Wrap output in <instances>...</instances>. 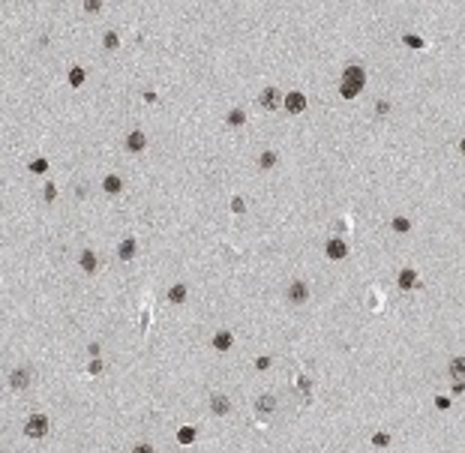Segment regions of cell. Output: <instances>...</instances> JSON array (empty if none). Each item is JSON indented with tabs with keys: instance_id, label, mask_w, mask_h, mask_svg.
Returning a JSON list of instances; mask_svg holds the SVG:
<instances>
[{
	"instance_id": "4316f807",
	"label": "cell",
	"mask_w": 465,
	"mask_h": 453,
	"mask_svg": "<svg viewBox=\"0 0 465 453\" xmlns=\"http://www.w3.org/2000/svg\"><path fill=\"white\" fill-rule=\"evenodd\" d=\"M132 453H153V447H150V444H135Z\"/></svg>"
},
{
	"instance_id": "5bb4252c",
	"label": "cell",
	"mask_w": 465,
	"mask_h": 453,
	"mask_svg": "<svg viewBox=\"0 0 465 453\" xmlns=\"http://www.w3.org/2000/svg\"><path fill=\"white\" fill-rule=\"evenodd\" d=\"M27 378H30L27 369H15V372H9V384H12V387H27Z\"/></svg>"
},
{
	"instance_id": "83f0119b",
	"label": "cell",
	"mask_w": 465,
	"mask_h": 453,
	"mask_svg": "<svg viewBox=\"0 0 465 453\" xmlns=\"http://www.w3.org/2000/svg\"><path fill=\"white\" fill-rule=\"evenodd\" d=\"M255 366H258V369H267V366H270V357H258Z\"/></svg>"
},
{
	"instance_id": "f546056e",
	"label": "cell",
	"mask_w": 465,
	"mask_h": 453,
	"mask_svg": "<svg viewBox=\"0 0 465 453\" xmlns=\"http://www.w3.org/2000/svg\"><path fill=\"white\" fill-rule=\"evenodd\" d=\"M54 189H57V186H54V183H48V186H45V198H48V201H51V198H54Z\"/></svg>"
},
{
	"instance_id": "603a6c76",
	"label": "cell",
	"mask_w": 465,
	"mask_h": 453,
	"mask_svg": "<svg viewBox=\"0 0 465 453\" xmlns=\"http://www.w3.org/2000/svg\"><path fill=\"white\" fill-rule=\"evenodd\" d=\"M372 441H375V447H387V444H390V435H387V432H378Z\"/></svg>"
},
{
	"instance_id": "d4e9b609",
	"label": "cell",
	"mask_w": 465,
	"mask_h": 453,
	"mask_svg": "<svg viewBox=\"0 0 465 453\" xmlns=\"http://www.w3.org/2000/svg\"><path fill=\"white\" fill-rule=\"evenodd\" d=\"M45 168H48V162H45V159H33V162H30V171H36V174H42Z\"/></svg>"
},
{
	"instance_id": "52a82bcc",
	"label": "cell",
	"mask_w": 465,
	"mask_h": 453,
	"mask_svg": "<svg viewBox=\"0 0 465 453\" xmlns=\"http://www.w3.org/2000/svg\"><path fill=\"white\" fill-rule=\"evenodd\" d=\"M414 285H417V273H414L411 267H405L402 273H399V288H402V291H411Z\"/></svg>"
},
{
	"instance_id": "277c9868",
	"label": "cell",
	"mask_w": 465,
	"mask_h": 453,
	"mask_svg": "<svg viewBox=\"0 0 465 453\" xmlns=\"http://www.w3.org/2000/svg\"><path fill=\"white\" fill-rule=\"evenodd\" d=\"M348 255V246H345V240H339V237H333L330 243H327V258H333V261H339V258H345Z\"/></svg>"
},
{
	"instance_id": "9a60e30c",
	"label": "cell",
	"mask_w": 465,
	"mask_h": 453,
	"mask_svg": "<svg viewBox=\"0 0 465 453\" xmlns=\"http://www.w3.org/2000/svg\"><path fill=\"white\" fill-rule=\"evenodd\" d=\"M81 267L87 270V273H93V270H96V255H93L90 249H84V252H81Z\"/></svg>"
},
{
	"instance_id": "e0dca14e",
	"label": "cell",
	"mask_w": 465,
	"mask_h": 453,
	"mask_svg": "<svg viewBox=\"0 0 465 453\" xmlns=\"http://www.w3.org/2000/svg\"><path fill=\"white\" fill-rule=\"evenodd\" d=\"M177 441H180V444H192V441H195V429H192V426H183V429L177 432Z\"/></svg>"
},
{
	"instance_id": "ffe728a7",
	"label": "cell",
	"mask_w": 465,
	"mask_h": 453,
	"mask_svg": "<svg viewBox=\"0 0 465 453\" xmlns=\"http://www.w3.org/2000/svg\"><path fill=\"white\" fill-rule=\"evenodd\" d=\"M243 120H246V114H243V111H240V108H234V111H231V114H228V123H231V126H240V123H243Z\"/></svg>"
},
{
	"instance_id": "9c48e42d",
	"label": "cell",
	"mask_w": 465,
	"mask_h": 453,
	"mask_svg": "<svg viewBox=\"0 0 465 453\" xmlns=\"http://www.w3.org/2000/svg\"><path fill=\"white\" fill-rule=\"evenodd\" d=\"M231 342H234V336H231L228 330H219V333L213 336V348H216V351H228Z\"/></svg>"
},
{
	"instance_id": "f1b7e54d",
	"label": "cell",
	"mask_w": 465,
	"mask_h": 453,
	"mask_svg": "<svg viewBox=\"0 0 465 453\" xmlns=\"http://www.w3.org/2000/svg\"><path fill=\"white\" fill-rule=\"evenodd\" d=\"M435 405H438V408H450V399H447V396H438Z\"/></svg>"
},
{
	"instance_id": "8992f818",
	"label": "cell",
	"mask_w": 465,
	"mask_h": 453,
	"mask_svg": "<svg viewBox=\"0 0 465 453\" xmlns=\"http://www.w3.org/2000/svg\"><path fill=\"white\" fill-rule=\"evenodd\" d=\"M306 297H309L306 282H291V288H288V300H291V303H303Z\"/></svg>"
},
{
	"instance_id": "1f68e13d",
	"label": "cell",
	"mask_w": 465,
	"mask_h": 453,
	"mask_svg": "<svg viewBox=\"0 0 465 453\" xmlns=\"http://www.w3.org/2000/svg\"><path fill=\"white\" fill-rule=\"evenodd\" d=\"M459 150H462V153H465V141H462V144H459Z\"/></svg>"
},
{
	"instance_id": "7402d4cb",
	"label": "cell",
	"mask_w": 465,
	"mask_h": 453,
	"mask_svg": "<svg viewBox=\"0 0 465 453\" xmlns=\"http://www.w3.org/2000/svg\"><path fill=\"white\" fill-rule=\"evenodd\" d=\"M273 405H276L273 396H261V399H258V408H261V411H273Z\"/></svg>"
},
{
	"instance_id": "ac0fdd59",
	"label": "cell",
	"mask_w": 465,
	"mask_h": 453,
	"mask_svg": "<svg viewBox=\"0 0 465 453\" xmlns=\"http://www.w3.org/2000/svg\"><path fill=\"white\" fill-rule=\"evenodd\" d=\"M81 81H84V69H81V66H72V72H69V84H72V87H81Z\"/></svg>"
},
{
	"instance_id": "4fadbf2b",
	"label": "cell",
	"mask_w": 465,
	"mask_h": 453,
	"mask_svg": "<svg viewBox=\"0 0 465 453\" xmlns=\"http://www.w3.org/2000/svg\"><path fill=\"white\" fill-rule=\"evenodd\" d=\"M117 255H120V261H132V255H135V240L126 237V240L117 246Z\"/></svg>"
},
{
	"instance_id": "2e32d148",
	"label": "cell",
	"mask_w": 465,
	"mask_h": 453,
	"mask_svg": "<svg viewBox=\"0 0 465 453\" xmlns=\"http://www.w3.org/2000/svg\"><path fill=\"white\" fill-rule=\"evenodd\" d=\"M168 300H171V303H183V300H186V285H174V288H168Z\"/></svg>"
},
{
	"instance_id": "5b68a950",
	"label": "cell",
	"mask_w": 465,
	"mask_h": 453,
	"mask_svg": "<svg viewBox=\"0 0 465 453\" xmlns=\"http://www.w3.org/2000/svg\"><path fill=\"white\" fill-rule=\"evenodd\" d=\"M258 102H261V108H264V111H273V108L279 105V90H276V87H267L264 93H261V99H258Z\"/></svg>"
},
{
	"instance_id": "3957f363",
	"label": "cell",
	"mask_w": 465,
	"mask_h": 453,
	"mask_svg": "<svg viewBox=\"0 0 465 453\" xmlns=\"http://www.w3.org/2000/svg\"><path fill=\"white\" fill-rule=\"evenodd\" d=\"M303 108H306V96H303V93H297V90H294V93L285 96V111H288V114H300Z\"/></svg>"
},
{
	"instance_id": "7a4b0ae2",
	"label": "cell",
	"mask_w": 465,
	"mask_h": 453,
	"mask_svg": "<svg viewBox=\"0 0 465 453\" xmlns=\"http://www.w3.org/2000/svg\"><path fill=\"white\" fill-rule=\"evenodd\" d=\"M24 432H27L30 438H42V435L48 432V417H45V414H30L27 423H24Z\"/></svg>"
},
{
	"instance_id": "cb8c5ba5",
	"label": "cell",
	"mask_w": 465,
	"mask_h": 453,
	"mask_svg": "<svg viewBox=\"0 0 465 453\" xmlns=\"http://www.w3.org/2000/svg\"><path fill=\"white\" fill-rule=\"evenodd\" d=\"M405 45H408V48H423V39H420V36H411V33H408V36H405Z\"/></svg>"
},
{
	"instance_id": "6da1fadb",
	"label": "cell",
	"mask_w": 465,
	"mask_h": 453,
	"mask_svg": "<svg viewBox=\"0 0 465 453\" xmlns=\"http://www.w3.org/2000/svg\"><path fill=\"white\" fill-rule=\"evenodd\" d=\"M363 84H366V72H363V66H348V69L342 72L339 93H342L345 99H354L360 90H363Z\"/></svg>"
},
{
	"instance_id": "30bf717a",
	"label": "cell",
	"mask_w": 465,
	"mask_h": 453,
	"mask_svg": "<svg viewBox=\"0 0 465 453\" xmlns=\"http://www.w3.org/2000/svg\"><path fill=\"white\" fill-rule=\"evenodd\" d=\"M210 411H213V414H228V411H231L228 396H219V393H216V396L210 399Z\"/></svg>"
},
{
	"instance_id": "ba28073f",
	"label": "cell",
	"mask_w": 465,
	"mask_h": 453,
	"mask_svg": "<svg viewBox=\"0 0 465 453\" xmlns=\"http://www.w3.org/2000/svg\"><path fill=\"white\" fill-rule=\"evenodd\" d=\"M102 189H105V192H108V195H117V192H120V189H123V180H120V177H117V174H108V177H105V180H102Z\"/></svg>"
},
{
	"instance_id": "8fae6325",
	"label": "cell",
	"mask_w": 465,
	"mask_h": 453,
	"mask_svg": "<svg viewBox=\"0 0 465 453\" xmlns=\"http://www.w3.org/2000/svg\"><path fill=\"white\" fill-rule=\"evenodd\" d=\"M450 375H453V381H465V357L450 360Z\"/></svg>"
},
{
	"instance_id": "44dd1931",
	"label": "cell",
	"mask_w": 465,
	"mask_h": 453,
	"mask_svg": "<svg viewBox=\"0 0 465 453\" xmlns=\"http://www.w3.org/2000/svg\"><path fill=\"white\" fill-rule=\"evenodd\" d=\"M393 228H396V231H402V234H405V231H408V228H411V222H408V219H405V216H396V219H393Z\"/></svg>"
},
{
	"instance_id": "d6986e66",
	"label": "cell",
	"mask_w": 465,
	"mask_h": 453,
	"mask_svg": "<svg viewBox=\"0 0 465 453\" xmlns=\"http://www.w3.org/2000/svg\"><path fill=\"white\" fill-rule=\"evenodd\" d=\"M258 165H261V168H273V165H276V153H273V150H264L261 159H258Z\"/></svg>"
},
{
	"instance_id": "4dcf8cb0",
	"label": "cell",
	"mask_w": 465,
	"mask_h": 453,
	"mask_svg": "<svg viewBox=\"0 0 465 453\" xmlns=\"http://www.w3.org/2000/svg\"><path fill=\"white\" fill-rule=\"evenodd\" d=\"M84 9L87 12H99V3H93V0H90V3H84Z\"/></svg>"
},
{
	"instance_id": "484cf974",
	"label": "cell",
	"mask_w": 465,
	"mask_h": 453,
	"mask_svg": "<svg viewBox=\"0 0 465 453\" xmlns=\"http://www.w3.org/2000/svg\"><path fill=\"white\" fill-rule=\"evenodd\" d=\"M105 48H117V33H105Z\"/></svg>"
},
{
	"instance_id": "7c38bea8",
	"label": "cell",
	"mask_w": 465,
	"mask_h": 453,
	"mask_svg": "<svg viewBox=\"0 0 465 453\" xmlns=\"http://www.w3.org/2000/svg\"><path fill=\"white\" fill-rule=\"evenodd\" d=\"M144 144H147L144 132H129L126 135V150H144Z\"/></svg>"
}]
</instances>
